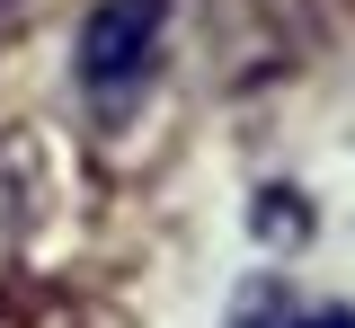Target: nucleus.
Listing matches in <instances>:
<instances>
[{
  "label": "nucleus",
  "mask_w": 355,
  "mask_h": 328,
  "mask_svg": "<svg viewBox=\"0 0 355 328\" xmlns=\"http://www.w3.org/2000/svg\"><path fill=\"white\" fill-rule=\"evenodd\" d=\"M9 248H18V231H9V187H0V266H9Z\"/></svg>",
  "instance_id": "5"
},
{
  "label": "nucleus",
  "mask_w": 355,
  "mask_h": 328,
  "mask_svg": "<svg viewBox=\"0 0 355 328\" xmlns=\"http://www.w3.org/2000/svg\"><path fill=\"white\" fill-rule=\"evenodd\" d=\"M0 328H116L89 302H62V293H36V302H0Z\"/></svg>",
  "instance_id": "3"
},
{
  "label": "nucleus",
  "mask_w": 355,
  "mask_h": 328,
  "mask_svg": "<svg viewBox=\"0 0 355 328\" xmlns=\"http://www.w3.org/2000/svg\"><path fill=\"white\" fill-rule=\"evenodd\" d=\"M311 45V0H214V71L222 89H258Z\"/></svg>",
  "instance_id": "2"
},
{
  "label": "nucleus",
  "mask_w": 355,
  "mask_h": 328,
  "mask_svg": "<svg viewBox=\"0 0 355 328\" xmlns=\"http://www.w3.org/2000/svg\"><path fill=\"white\" fill-rule=\"evenodd\" d=\"M169 45V0H98L80 27V89L98 116H125L133 98L151 89V62Z\"/></svg>",
  "instance_id": "1"
},
{
  "label": "nucleus",
  "mask_w": 355,
  "mask_h": 328,
  "mask_svg": "<svg viewBox=\"0 0 355 328\" xmlns=\"http://www.w3.org/2000/svg\"><path fill=\"white\" fill-rule=\"evenodd\" d=\"M293 328H355V311H347V302H320V311H302Z\"/></svg>",
  "instance_id": "4"
}]
</instances>
